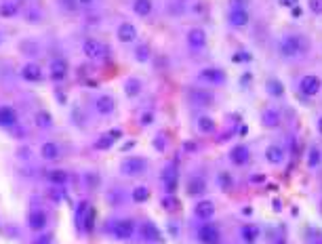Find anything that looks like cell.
<instances>
[{"mask_svg":"<svg viewBox=\"0 0 322 244\" xmlns=\"http://www.w3.org/2000/svg\"><path fill=\"white\" fill-rule=\"evenodd\" d=\"M187 44L196 51H202L206 47V32L202 28H192L187 32Z\"/></svg>","mask_w":322,"mask_h":244,"instance_id":"11","label":"cell"},{"mask_svg":"<svg viewBox=\"0 0 322 244\" xmlns=\"http://www.w3.org/2000/svg\"><path fill=\"white\" fill-rule=\"evenodd\" d=\"M189 99H192V104L198 105V107H211L215 104L213 93L206 91V88H192V91H189Z\"/></svg>","mask_w":322,"mask_h":244,"instance_id":"7","label":"cell"},{"mask_svg":"<svg viewBox=\"0 0 322 244\" xmlns=\"http://www.w3.org/2000/svg\"><path fill=\"white\" fill-rule=\"evenodd\" d=\"M215 215V204L213 200H198L194 207V217L198 221H208Z\"/></svg>","mask_w":322,"mask_h":244,"instance_id":"9","label":"cell"},{"mask_svg":"<svg viewBox=\"0 0 322 244\" xmlns=\"http://www.w3.org/2000/svg\"><path fill=\"white\" fill-rule=\"evenodd\" d=\"M227 21L234 28H246L251 23V15L246 9H230V15H227Z\"/></svg>","mask_w":322,"mask_h":244,"instance_id":"10","label":"cell"},{"mask_svg":"<svg viewBox=\"0 0 322 244\" xmlns=\"http://www.w3.org/2000/svg\"><path fill=\"white\" fill-rule=\"evenodd\" d=\"M152 9H154V4H152V0H135L133 2V13L139 17H148Z\"/></svg>","mask_w":322,"mask_h":244,"instance_id":"26","label":"cell"},{"mask_svg":"<svg viewBox=\"0 0 322 244\" xmlns=\"http://www.w3.org/2000/svg\"><path fill=\"white\" fill-rule=\"evenodd\" d=\"M320 162H322L320 147L318 145H312V147H309V152H307V166H309V169H318Z\"/></svg>","mask_w":322,"mask_h":244,"instance_id":"29","label":"cell"},{"mask_svg":"<svg viewBox=\"0 0 322 244\" xmlns=\"http://www.w3.org/2000/svg\"><path fill=\"white\" fill-rule=\"evenodd\" d=\"M152 122H154V114H152V112H143L141 118H139V124H141V126H150Z\"/></svg>","mask_w":322,"mask_h":244,"instance_id":"41","label":"cell"},{"mask_svg":"<svg viewBox=\"0 0 322 244\" xmlns=\"http://www.w3.org/2000/svg\"><path fill=\"white\" fill-rule=\"evenodd\" d=\"M0 40H2V38H0Z\"/></svg>","mask_w":322,"mask_h":244,"instance_id":"53","label":"cell"},{"mask_svg":"<svg viewBox=\"0 0 322 244\" xmlns=\"http://www.w3.org/2000/svg\"><path fill=\"white\" fill-rule=\"evenodd\" d=\"M307 51V40L301 34H287L278 42V55L282 59H295Z\"/></svg>","mask_w":322,"mask_h":244,"instance_id":"1","label":"cell"},{"mask_svg":"<svg viewBox=\"0 0 322 244\" xmlns=\"http://www.w3.org/2000/svg\"><path fill=\"white\" fill-rule=\"evenodd\" d=\"M312 244H322V240H314V242H312Z\"/></svg>","mask_w":322,"mask_h":244,"instance_id":"52","label":"cell"},{"mask_svg":"<svg viewBox=\"0 0 322 244\" xmlns=\"http://www.w3.org/2000/svg\"><path fill=\"white\" fill-rule=\"evenodd\" d=\"M196 126H198V131L202 135H211L215 131V120L211 116H200L198 120H196Z\"/></svg>","mask_w":322,"mask_h":244,"instance_id":"30","label":"cell"},{"mask_svg":"<svg viewBox=\"0 0 322 244\" xmlns=\"http://www.w3.org/2000/svg\"><path fill=\"white\" fill-rule=\"evenodd\" d=\"M47 179L53 185H63V183H68V173L66 171H61V169H55V171H49L47 173Z\"/></svg>","mask_w":322,"mask_h":244,"instance_id":"31","label":"cell"},{"mask_svg":"<svg viewBox=\"0 0 322 244\" xmlns=\"http://www.w3.org/2000/svg\"><path fill=\"white\" fill-rule=\"evenodd\" d=\"M110 234L116 240H131L133 234H135V226H133L131 219H118L110 226Z\"/></svg>","mask_w":322,"mask_h":244,"instance_id":"4","label":"cell"},{"mask_svg":"<svg viewBox=\"0 0 322 244\" xmlns=\"http://www.w3.org/2000/svg\"><path fill=\"white\" fill-rule=\"evenodd\" d=\"M232 59L236 61V63H242V61H251V53H242V51H240V53H236V55L232 57Z\"/></svg>","mask_w":322,"mask_h":244,"instance_id":"44","label":"cell"},{"mask_svg":"<svg viewBox=\"0 0 322 244\" xmlns=\"http://www.w3.org/2000/svg\"><path fill=\"white\" fill-rule=\"evenodd\" d=\"M36 126H40V128H51L53 126V118H51V114L49 112H38L36 114Z\"/></svg>","mask_w":322,"mask_h":244,"instance_id":"34","label":"cell"},{"mask_svg":"<svg viewBox=\"0 0 322 244\" xmlns=\"http://www.w3.org/2000/svg\"><path fill=\"white\" fill-rule=\"evenodd\" d=\"M265 88H268V95H271V97H282L284 95V85L278 78H270L265 82Z\"/></svg>","mask_w":322,"mask_h":244,"instance_id":"28","label":"cell"},{"mask_svg":"<svg viewBox=\"0 0 322 244\" xmlns=\"http://www.w3.org/2000/svg\"><path fill=\"white\" fill-rule=\"evenodd\" d=\"M278 4L284 9H293V6H297V0H278Z\"/></svg>","mask_w":322,"mask_h":244,"instance_id":"45","label":"cell"},{"mask_svg":"<svg viewBox=\"0 0 322 244\" xmlns=\"http://www.w3.org/2000/svg\"><path fill=\"white\" fill-rule=\"evenodd\" d=\"M114 143V135L107 133V135H101V137L95 141V150H107V147H112Z\"/></svg>","mask_w":322,"mask_h":244,"instance_id":"35","label":"cell"},{"mask_svg":"<svg viewBox=\"0 0 322 244\" xmlns=\"http://www.w3.org/2000/svg\"><path fill=\"white\" fill-rule=\"evenodd\" d=\"M148 171V160L141 156H131L120 162V173L126 177H139Z\"/></svg>","mask_w":322,"mask_h":244,"instance_id":"2","label":"cell"},{"mask_svg":"<svg viewBox=\"0 0 322 244\" xmlns=\"http://www.w3.org/2000/svg\"><path fill=\"white\" fill-rule=\"evenodd\" d=\"M154 145H156V150H160V152L164 150V137H162V135H158V137H156V143Z\"/></svg>","mask_w":322,"mask_h":244,"instance_id":"46","label":"cell"},{"mask_svg":"<svg viewBox=\"0 0 322 244\" xmlns=\"http://www.w3.org/2000/svg\"><path fill=\"white\" fill-rule=\"evenodd\" d=\"M316 126H318V133L322 135V116L318 118V122H316Z\"/></svg>","mask_w":322,"mask_h":244,"instance_id":"49","label":"cell"},{"mask_svg":"<svg viewBox=\"0 0 322 244\" xmlns=\"http://www.w3.org/2000/svg\"><path fill=\"white\" fill-rule=\"evenodd\" d=\"M259 227L257 226H242V229H240V236H242V240L246 244H255L259 240Z\"/></svg>","mask_w":322,"mask_h":244,"instance_id":"25","label":"cell"},{"mask_svg":"<svg viewBox=\"0 0 322 244\" xmlns=\"http://www.w3.org/2000/svg\"><path fill=\"white\" fill-rule=\"evenodd\" d=\"M249 160H251V150L246 145L238 143V145H234L230 150V162L234 166H244Z\"/></svg>","mask_w":322,"mask_h":244,"instance_id":"8","label":"cell"},{"mask_svg":"<svg viewBox=\"0 0 322 244\" xmlns=\"http://www.w3.org/2000/svg\"><path fill=\"white\" fill-rule=\"evenodd\" d=\"M36 244H49V240H47V238H40V240H38Z\"/></svg>","mask_w":322,"mask_h":244,"instance_id":"50","label":"cell"},{"mask_svg":"<svg viewBox=\"0 0 322 244\" xmlns=\"http://www.w3.org/2000/svg\"><path fill=\"white\" fill-rule=\"evenodd\" d=\"M162 185L167 188L169 194L175 192V188H177V164L175 162L167 164V169L162 171Z\"/></svg>","mask_w":322,"mask_h":244,"instance_id":"13","label":"cell"},{"mask_svg":"<svg viewBox=\"0 0 322 244\" xmlns=\"http://www.w3.org/2000/svg\"><path fill=\"white\" fill-rule=\"evenodd\" d=\"M95 112L101 114V116H107V114L114 112V99L110 95H99L97 99H95Z\"/></svg>","mask_w":322,"mask_h":244,"instance_id":"19","label":"cell"},{"mask_svg":"<svg viewBox=\"0 0 322 244\" xmlns=\"http://www.w3.org/2000/svg\"><path fill=\"white\" fill-rule=\"evenodd\" d=\"M162 207L167 209V210H175L177 207H179V200L173 196V194H169V196H164L162 198Z\"/></svg>","mask_w":322,"mask_h":244,"instance_id":"38","label":"cell"},{"mask_svg":"<svg viewBox=\"0 0 322 244\" xmlns=\"http://www.w3.org/2000/svg\"><path fill=\"white\" fill-rule=\"evenodd\" d=\"M82 53H85L88 59H103L107 55V47L101 40H97V38H88V40H85V44H82Z\"/></svg>","mask_w":322,"mask_h":244,"instance_id":"5","label":"cell"},{"mask_svg":"<svg viewBox=\"0 0 322 244\" xmlns=\"http://www.w3.org/2000/svg\"><path fill=\"white\" fill-rule=\"evenodd\" d=\"M198 78L202 82H208V85H221L225 80V74L219 68H204V70H200Z\"/></svg>","mask_w":322,"mask_h":244,"instance_id":"12","label":"cell"},{"mask_svg":"<svg viewBox=\"0 0 322 244\" xmlns=\"http://www.w3.org/2000/svg\"><path fill=\"white\" fill-rule=\"evenodd\" d=\"M135 59L139 63H145L150 59V47H145V44H141V47H137L135 49Z\"/></svg>","mask_w":322,"mask_h":244,"instance_id":"36","label":"cell"},{"mask_svg":"<svg viewBox=\"0 0 322 244\" xmlns=\"http://www.w3.org/2000/svg\"><path fill=\"white\" fill-rule=\"evenodd\" d=\"M19 122V116H17V110L11 105H0V126L4 128H11L15 126Z\"/></svg>","mask_w":322,"mask_h":244,"instance_id":"15","label":"cell"},{"mask_svg":"<svg viewBox=\"0 0 322 244\" xmlns=\"http://www.w3.org/2000/svg\"><path fill=\"white\" fill-rule=\"evenodd\" d=\"M21 76L28 82H38V80H42V68L36 66V63H25L21 68Z\"/></svg>","mask_w":322,"mask_h":244,"instance_id":"20","label":"cell"},{"mask_svg":"<svg viewBox=\"0 0 322 244\" xmlns=\"http://www.w3.org/2000/svg\"><path fill=\"white\" fill-rule=\"evenodd\" d=\"M217 183H219V188L223 190V192H232L234 190V177L227 171H221L219 173V175H217Z\"/></svg>","mask_w":322,"mask_h":244,"instance_id":"32","label":"cell"},{"mask_svg":"<svg viewBox=\"0 0 322 244\" xmlns=\"http://www.w3.org/2000/svg\"><path fill=\"white\" fill-rule=\"evenodd\" d=\"M28 226L34 232H42L47 227V215H44V210H32L28 217Z\"/></svg>","mask_w":322,"mask_h":244,"instance_id":"18","label":"cell"},{"mask_svg":"<svg viewBox=\"0 0 322 244\" xmlns=\"http://www.w3.org/2000/svg\"><path fill=\"white\" fill-rule=\"evenodd\" d=\"M141 234L145 240H152V242H160V232L156 229V226L152 221H145L143 227H141Z\"/></svg>","mask_w":322,"mask_h":244,"instance_id":"27","label":"cell"},{"mask_svg":"<svg viewBox=\"0 0 322 244\" xmlns=\"http://www.w3.org/2000/svg\"><path fill=\"white\" fill-rule=\"evenodd\" d=\"M51 198H53L55 202H61V200H66V192L59 190V188H57V190H51Z\"/></svg>","mask_w":322,"mask_h":244,"instance_id":"42","label":"cell"},{"mask_svg":"<svg viewBox=\"0 0 322 244\" xmlns=\"http://www.w3.org/2000/svg\"><path fill=\"white\" fill-rule=\"evenodd\" d=\"M141 88H143V82L139 80V78H129L124 82V95L126 97H137L139 93H141Z\"/></svg>","mask_w":322,"mask_h":244,"instance_id":"24","label":"cell"},{"mask_svg":"<svg viewBox=\"0 0 322 244\" xmlns=\"http://www.w3.org/2000/svg\"><path fill=\"white\" fill-rule=\"evenodd\" d=\"M320 88H322V80H320V76H316V74H307L299 80V91L305 95V97L318 95Z\"/></svg>","mask_w":322,"mask_h":244,"instance_id":"6","label":"cell"},{"mask_svg":"<svg viewBox=\"0 0 322 244\" xmlns=\"http://www.w3.org/2000/svg\"><path fill=\"white\" fill-rule=\"evenodd\" d=\"M230 9H246L251 4V0H227Z\"/></svg>","mask_w":322,"mask_h":244,"instance_id":"40","label":"cell"},{"mask_svg":"<svg viewBox=\"0 0 322 244\" xmlns=\"http://www.w3.org/2000/svg\"><path fill=\"white\" fill-rule=\"evenodd\" d=\"M307 9L314 15H322V0H307Z\"/></svg>","mask_w":322,"mask_h":244,"instance_id":"39","label":"cell"},{"mask_svg":"<svg viewBox=\"0 0 322 244\" xmlns=\"http://www.w3.org/2000/svg\"><path fill=\"white\" fill-rule=\"evenodd\" d=\"M196 238H198L200 244H221V232L213 223H202L196 229Z\"/></svg>","mask_w":322,"mask_h":244,"instance_id":"3","label":"cell"},{"mask_svg":"<svg viewBox=\"0 0 322 244\" xmlns=\"http://www.w3.org/2000/svg\"><path fill=\"white\" fill-rule=\"evenodd\" d=\"M49 72H51V78H55V80L66 78V74H68V61L61 59V57H57V59L51 61Z\"/></svg>","mask_w":322,"mask_h":244,"instance_id":"17","label":"cell"},{"mask_svg":"<svg viewBox=\"0 0 322 244\" xmlns=\"http://www.w3.org/2000/svg\"><path fill=\"white\" fill-rule=\"evenodd\" d=\"M261 124L265 128H276L278 124H280V114H278L274 107H268V110H263L261 114Z\"/></svg>","mask_w":322,"mask_h":244,"instance_id":"21","label":"cell"},{"mask_svg":"<svg viewBox=\"0 0 322 244\" xmlns=\"http://www.w3.org/2000/svg\"><path fill=\"white\" fill-rule=\"evenodd\" d=\"M274 210H276V213H278V210H282V202L278 200V198H276V200H274Z\"/></svg>","mask_w":322,"mask_h":244,"instance_id":"47","label":"cell"},{"mask_svg":"<svg viewBox=\"0 0 322 244\" xmlns=\"http://www.w3.org/2000/svg\"><path fill=\"white\" fill-rule=\"evenodd\" d=\"M290 13H293V17H299V15H301V9H299V6H293V9H290Z\"/></svg>","mask_w":322,"mask_h":244,"instance_id":"48","label":"cell"},{"mask_svg":"<svg viewBox=\"0 0 322 244\" xmlns=\"http://www.w3.org/2000/svg\"><path fill=\"white\" fill-rule=\"evenodd\" d=\"M131 198H133V202H137V204H141L145 202L150 198V190L145 188V185H137V188H133L131 192Z\"/></svg>","mask_w":322,"mask_h":244,"instance_id":"33","label":"cell"},{"mask_svg":"<svg viewBox=\"0 0 322 244\" xmlns=\"http://www.w3.org/2000/svg\"><path fill=\"white\" fill-rule=\"evenodd\" d=\"M40 154H42L44 160H57V158H59V154H61V150H59V145H57V143H53V141H47V143H42Z\"/></svg>","mask_w":322,"mask_h":244,"instance_id":"23","label":"cell"},{"mask_svg":"<svg viewBox=\"0 0 322 244\" xmlns=\"http://www.w3.org/2000/svg\"><path fill=\"white\" fill-rule=\"evenodd\" d=\"M187 192H189V196L204 194V192H206V181L202 177H192V179H189V183H187Z\"/></svg>","mask_w":322,"mask_h":244,"instance_id":"22","label":"cell"},{"mask_svg":"<svg viewBox=\"0 0 322 244\" xmlns=\"http://www.w3.org/2000/svg\"><path fill=\"white\" fill-rule=\"evenodd\" d=\"M80 4H88V2H93V0H78Z\"/></svg>","mask_w":322,"mask_h":244,"instance_id":"51","label":"cell"},{"mask_svg":"<svg viewBox=\"0 0 322 244\" xmlns=\"http://www.w3.org/2000/svg\"><path fill=\"white\" fill-rule=\"evenodd\" d=\"M284 158H287V152H284L280 145H270L268 150H265V160H268L271 166H280L284 162Z\"/></svg>","mask_w":322,"mask_h":244,"instance_id":"16","label":"cell"},{"mask_svg":"<svg viewBox=\"0 0 322 244\" xmlns=\"http://www.w3.org/2000/svg\"><path fill=\"white\" fill-rule=\"evenodd\" d=\"M59 2H61V6H63V9H66V11H74L76 6L80 4L78 0H59Z\"/></svg>","mask_w":322,"mask_h":244,"instance_id":"43","label":"cell"},{"mask_svg":"<svg viewBox=\"0 0 322 244\" xmlns=\"http://www.w3.org/2000/svg\"><path fill=\"white\" fill-rule=\"evenodd\" d=\"M116 36H118V40H120V42H124V44L135 42V40H137V28H135L133 23L124 21V23H120V25H118Z\"/></svg>","mask_w":322,"mask_h":244,"instance_id":"14","label":"cell"},{"mask_svg":"<svg viewBox=\"0 0 322 244\" xmlns=\"http://www.w3.org/2000/svg\"><path fill=\"white\" fill-rule=\"evenodd\" d=\"M0 15H2V17H13V15H17V4H13V2L0 4Z\"/></svg>","mask_w":322,"mask_h":244,"instance_id":"37","label":"cell"}]
</instances>
